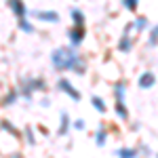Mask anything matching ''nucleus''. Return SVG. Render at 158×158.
I'll use <instances>...</instances> for the list:
<instances>
[{
	"instance_id": "nucleus-1",
	"label": "nucleus",
	"mask_w": 158,
	"mask_h": 158,
	"mask_svg": "<svg viewBox=\"0 0 158 158\" xmlns=\"http://www.w3.org/2000/svg\"><path fill=\"white\" fill-rule=\"evenodd\" d=\"M51 65L57 72H74L78 76H85L86 59L74 47H59L51 53Z\"/></svg>"
},
{
	"instance_id": "nucleus-2",
	"label": "nucleus",
	"mask_w": 158,
	"mask_h": 158,
	"mask_svg": "<svg viewBox=\"0 0 158 158\" xmlns=\"http://www.w3.org/2000/svg\"><path fill=\"white\" fill-rule=\"evenodd\" d=\"M47 89V82H44V78H40V76H30V78H23L21 80V85H17V91H19V95L25 99V101H30L34 93L38 91H44Z\"/></svg>"
},
{
	"instance_id": "nucleus-3",
	"label": "nucleus",
	"mask_w": 158,
	"mask_h": 158,
	"mask_svg": "<svg viewBox=\"0 0 158 158\" xmlns=\"http://www.w3.org/2000/svg\"><path fill=\"white\" fill-rule=\"evenodd\" d=\"M114 110H116V116L120 118V120H129V108H127V85L118 80L116 85H114Z\"/></svg>"
},
{
	"instance_id": "nucleus-4",
	"label": "nucleus",
	"mask_w": 158,
	"mask_h": 158,
	"mask_svg": "<svg viewBox=\"0 0 158 158\" xmlns=\"http://www.w3.org/2000/svg\"><path fill=\"white\" fill-rule=\"evenodd\" d=\"M86 38V27L85 25H72L70 30H68V42H70V47L74 49H78L82 42H85Z\"/></svg>"
},
{
	"instance_id": "nucleus-5",
	"label": "nucleus",
	"mask_w": 158,
	"mask_h": 158,
	"mask_svg": "<svg viewBox=\"0 0 158 158\" xmlns=\"http://www.w3.org/2000/svg\"><path fill=\"white\" fill-rule=\"evenodd\" d=\"M32 19H38V21H44V23H59L61 17L57 11H49V9H34L30 11Z\"/></svg>"
},
{
	"instance_id": "nucleus-6",
	"label": "nucleus",
	"mask_w": 158,
	"mask_h": 158,
	"mask_svg": "<svg viewBox=\"0 0 158 158\" xmlns=\"http://www.w3.org/2000/svg\"><path fill=\"white\" fill-rule=\"evenodd\" d=\"M57 89H59L61 93H65L72 101H80V97H82L80 91H78V89L72 85V80H68V78H59V80H57Z\"/></svg>"
},
{
	"instance_id": "nucleus-7",
	"label": "nucleus",
	"mask_w": 158,
	"mask_h": 158,
	"mask_svg": "<svg viewBox=\"0 0 158 158\" xmlns=\"http://www.w3.org/2000/svg\"><path fill=\"white\" fill-rule=\"evenodd\" d=\"M6 4H9L13 17H15L17 21H19V19H25V17L30 15V11H27V6H25L23 0H6Z\"/></svg>"
},
{
	"instance_id": "nucleus-8",
	"label": "nucleus",
	"mask_w": 158,
	"mask_h": 158,
	"mask_svg": "<svg viewBox=\"0 0 158 158\" xmlns=\"http://www.w3.org/2000/svg\"><path fill=\"white\" fill-rule=\"evenodd\" d=\"M156 85V76L152 70H146V72L139 74V78H137V86L139 89H152V86Z\"/></svg>"
},
{
	"instance_id": "nucleus-9",
	"label": "nucleus",
	"mask_w": 158,
	"mask_h": 158,
	"mask_svg": "<svg viewBox=\"0 0 158 158\" xmlns=\"http://www.w3.org/2000/svg\"><path fill=\"white\" fill-rule=\"evenodd\" d=\"M135 47V40L131 34H127V32H122L120 38H118V44H116V49L120 51V53H131Z\"/></svg>"
},
{
	"instance_id": "nucleus-10",
	"label": "nucleus",
	"mask_w": 158,
	"mask_h": 158,
	"mask_svg": "<svg viewBox=\"0 0 158 158\" xmlns=\"http://www.w3.org/2000/svg\"><path fill=\"white\" fill-rule=\"evenodd\" d=\"M70 129H72V118H70V114H68V112H61L59 114V129H57V135H59V137H65Z\"/></svg>"
},
{
	"instance_id": "nucleus-11",
	"label": "nucleus",
	"mask_w": 158,
	"mask_h": 158,
	"mask_svg": "<svg viewBox=\"0 0 158 158\" xmlns=\"http://www.w3.org/2000/svg\"><path fill=\"white\" fill-rule=\"evenodd\" d=\"M70 19H72V25H85L86 23V17H85V11L74 6L70 9Z\"/></svg>"
},
{
	"instance_id": "nucleus-12",
	"label": "nucleus",
	"mask_w": 158,
	"mask_h": 158,
	"mask_svg": "<svg viewBox=\"0 0 158 158\" xmlns=\"http://www.w3.org/2000/svg\"><path fill=\"white\" fill-rule=\"evenodd\" d=\"M114 154H116V158H139V150L137 148H118Z\"/></svg>"
},
{
	"instance_id": "nucleus-13",
	"label": "nucleus",
	"mask_w": 158,
	"mask_h": 158,
	"mask_svg": "<svg viewBox=\"0 0 158 158\" xmlns=\"http://www.w3.org/2000/svg\"><path fill=\"white\" fill-rule=\"evenodd\" d=\"M19 97H21V95H19V91H17V89H11V91L2 97V106H4V108H11V106L17 103V99H19Z\"/></svg>"
},
{
	"instance_id": "nucleus-14",
	"label": "nucleus",
	"mask_w": 158,
	"mask_h": 158,
	"mask_svg": "<svg viewBox=\"0 0 158 158\" xmlns=\"http://www.w3.org/2000/svg\"><path fill=\"white\" fill-rule=\"evenodd\" d=\"M0 131H4L6 135H11V137H15V139H19V131L13 127L11 120H6V118H2L0 120Z\"/></svg>"
},
{
	"instance_id": "nucleus-15",
	"label": "nucleus",
	"mask_w": 158,
	"mask_h": 158,
	"mask_svg": "<svg viewBox=\"0 0 158 158\" xmlns=\"http://www.w3.org/2000/svg\"><path fill=\"white\" fill-rule=\"evenodd\" d=\"M17 27H19L23 34H36L34 21H30V17H25V19H19V21H17Z\"/></svg>"
},
{
	"instance_id": "nucleus-16",
	"label": "nucleus",
	"mask_w": 158,
	"mask_h": 158,
	"mask_svg": "<svg viewBox=\"0 0 158 158\" xmlns=\"http://www.w3.org/2000/svg\"><path fill=\"white\" fill-rule=\"evenodd\" d=\"M148 25H150V21H148V17H143V15L135 17L133 21H131V27H133L135 32H143V30H148Z\"/></svg>"
},
{
	"instance_id": "nucleus-17",
	"label": "nucleus",
	"mask_w": 158,
	"mask_h": 158,
	"mask_svg": "<svg viewBox=\"0 0 158 158\" xmlns=\"http://www.w3.org/2000/svg\"><path fill=\"white\" fill-rule=\"evenodd\" d=\"M106 143H108V129H106V127H99L97 133H95V146L103 148Z\"/></svg>"
},
{
	"instance_id": "nucleus-18",
	"label": "nucleus",
	"mask_w": 158,
	"mask_h": 158,
	"mask_svg": "<svg viewBox=\"0 0 158 158\" xmlns=\"http://www.w3.org/2000/svg\"><path fill=\"white\" fill-rule=\"evenodd\" d=\"M91 106L97 110L99 114H106V112H108V106H106V101L99 97V95H93V97H91Z\"/></svg>"
},
{
	"instance_id": "nucleus-19",
	"label": "nucleus",
	"mask_w": 158,
	"mask_h": 158,
	"mask_svg": "<svg viewBox=\"0 0 158 158\" xmlns=\"http://www.w3.org/2000/svg\"><path fill=\"white\" fill-rule=\"evenodd\" d=\"M158 44V23L152 25V30H150V38H148V47H156Z\"/></svg>"
},
{
	"instance_id": "nucleus-20",
	"label": "nucleus",
	"mask_w": 158,
	"mask_h": 158,
	"mask_svg": "<svg viewBox=\"0 0 158 158\" xmlns=\"http://www.w3.org/2000/svg\"><path fill=\"white\" fill-rule=\"evenodd\" d=\"M122 6H124L129 13H135L137 6H139V0H122Z\"/></svg>"
},
{
	"instance_id": "nucleus-21",
	"label": "nucleus",
	"mask_w": 158,
	"mask_h": 158,
	"mask_svg": "<svg viewBox=\"0 0 158 158\" xmlns=\"http://www.w3.org/2000/svg\"><path fill=\"white\" fill-rule=\"evenodd\" d=\"M23 135H25V139H27V143H30V146H34V143H36V137H34V131H32L30 127H27V129L23 131Z\"/></svg>"
},
{
	"instance_id": "nucleus-22",
	"label": "nucleus",
	"mask_w": 158,
	"mask_h": 158,
	"mask_svg": "<svg viewBox=\"0 0 158 158\" xmlns=\"http://www.w3.org/2000/svg\"><path fill=\"white\" fill-rule=\"evenodd\" d=\"M72 127L76 129V131H85V129H86V122H85V120H74Z\"/></svg>"
},
{
	"instance_id": "nucleus-23",
	"label": "nucleus",
	"mask_w": 158,
	"mask_h": 158,
	"mask_svg": "<svg viewBox=\"0 0 158 158\" xmlns=\"http://www.w3.org/2000/svg\"><path fill=\"white\" fill-rule=\"evenodd\" d=\"M137 150H139V152H141V154H143V156H150V154H152V152H150V148H148L146 143H141V146L137 148Z\"/></svg>"
},
{
	"instance_id": "nucleus-24",
	"label": "nucleus",
	"mask_w": 158,
	"mask_h": 158,
	"mask_svg": "<svg viewBox=\"0 0 158 158\" xmlns=\"http://www.w3.org/2000/svg\"><path fill=\"white\" fill-rule=\"evenodd\" d=\"M40 106H42V108H49V106H51V99H47V97L40 99Z\"/></svg>"
},
{
	"instance_id": "nucleus-25",
	"label": "nucleus",
	"mask_w": 158,
	"mask_h": 158,
	"mask_svg": "<svg viewBox=\"0 0 158 158\" xmlns=\"http://www.w3.org/2000/svg\"><path fill=\"white\" fill-rule=\"evenodd\" d=\"M9 158H23V156H21L19 152H13V154H11V156H9Z\"/></svg>"
},
{
	"instance_id": "nucleus-26",
	"label": "nucleus",
	"mask_w": 158,
	"mask_h": 158,
	"mask_svg": "<svg viewBox=\"0 0 158 158\" xmlns=\"http://www.w3.org/2000/svg\"><path fill=\"white\" fill-rule=\"evenodd\" d=\"M156 158H158V154H156Z\"/></svg>"
}]
</instances>
